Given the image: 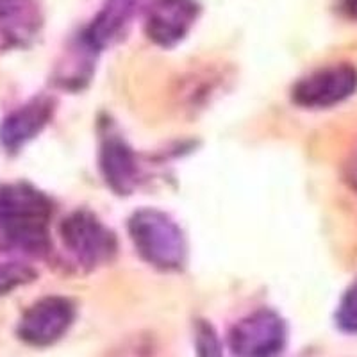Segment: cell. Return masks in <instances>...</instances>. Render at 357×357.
Segmentation results:
<instances>
[{"instance_id":"cell-2","label":"cell","mask_w":357,"mask_h":357,"mask_svg":"<svg viewBox=\"0 0 357 357\" xmlns=\"http://www.w3.org/2000/svg\"><path fill=\"white\" fill-rule=\"evenodd\" d=\"M129 234L139 256L159 270H178L186 263V238L175 220L159 209H139L129 220Z\"/></svg>"},{"instance_id":"cell-8","label":"cell","mask_w":357,"mask_h":357,"mask_svg":"<svg viewBox=\"0 0 357 357\" xmlns=\"http://www.w3.org/2000/svg\"><path fill=\"white\" fill-rule=\"evenodd\" d=\"M52 116V100L36 97L20 106L0 123V143L8 152H18L34 139Z\"/></svg>"},{"instance_id":"cell-9","label":"cell","mask_w":357,"mask_h":357,"mask_svg":"<svg viewBox=\"0 0 357 357\" xmlns=\"http://www.w3.org/2000/svg\"><path fill=\"white\" fill-rule=\"evenodd\" d=\"M100 168L107 186L118 195H129L138 184V159L118 134L109 132L102 138Z\"/></svg>"},{"instance_id":"cell-7","label":"cell","mask_w":357,"mask_h":357,"mask_svg":"<svg viewBox=\"0 0 357 357\" xmlns=\"http://www.w3.org/2000/svg\"><path fill=\"white\" fill-rule=\"evenodd\" d=\"M199 15L197 0H152L146 9L145 33L155 45L172 49L190 34Z\"/></svg>"},{"instance_id":"cell-15","label":"cell","mask_w":357,"mask_h":357,"mask_svg":"<svg viewBox=\"0 0 357 357\" xmlns=\"http://www.w3.org/2000/svg\"><path fill=\"white\" fill-rule=\"evenodd\" d=\"M343 9H345L349 17L357 20V0H343Z\"/></svg>"},{"instance_id":"cell-6","label":"cell","mask_w":357,"mask_h":357,"mask_svg":"<svg viewBox=\"0 0 357 357\" xmlns=\"http://www.w3.org/2000/svg\"><path fill=\"white\" fill-rule=\"evenodd\" d=\"M357 89V70L352 65L324 66L305 75L293 88V102L305 109H324L347 100Z\"/></svg>"},{"instance_id":"cell-10","label":"cell","mask_w":357,"mask_h":357,"mask_svg":"<svg viewBox=\"0 0 357 357\" xmlns=\"http://www.w3.org/2000/svg\"><path fill=\"white\" fill-rule=\"evenodd\" d=\"M143 0H106L84 31L82 43L89 50H102L122 36Z\"/></svg>"},{"instance_id":"cell-5","label":"cell","mask_w":357,"mask_h":357,"mask_svg":"<svg viewBox=\"0 0 357 357\" xmlns=\"http://www.w3.org/2000/svg\"><path fill=\"white\" fill-rule=\"evenodd\" d=\"M75 320V305L59 295L43 296L22 314L17 334L31 347H50L61 340Z\"/></svg>"},{"instance_id":"cell-11","label":"cell","mask_w":357,"mask_h":357,"mask_svg":"<svg viewBox=\"0 0 357 357\" xmlns=\"http://www.w3.org/2000/svg\"><path fill=\"white\" fill-rule=\"evenodd\" d=\"M41 27L38 0H0V43L18 47L33 40Z\"/></svg>"},{"instance_id":"cell-12","label":"cell","mask_w":357,"mask_h":357,"mask_svg":"<svg viewBox=\"0 0 357 357\" xmlns=\"http://www.w3.org/2000/svg\"><path fill=\"white\" fill-rule=\"evenodd\" d=\"M36 272L22 263H0V296L34 280Z\"/></svg>"},{"instance_id":"cell-4","label":"cell","mask_w":357,"mask_h":357,"mask_svg":"<svg viewBox=\"0 0 357 357\" xmlns=\"http://www.w3.org/2000/svg\"><path fill=\"white\" fill-rule=\"evenodd\" d=\"M288 329L272 309H257L232 327L229 347L234 357H279L284 352Z\"/></svg>"},{"instance_id":"cell-3","label":"cell","mask_w":357,"mask_h":357,"mask_svg":"<svg viewBox=\"0 0 357 357\" xmlns=\"http://www.w3.org/2000/svg\"><path fill=\"white\" fill-rule=\"evenodd\" d=\"M61 236L66 250L81 266L95 268L113 259L116 238L88 209L73 211L61 223Z\"/></svg>"},{"instance_id":"cell-13","label":"cell","mask_w":357,"mask_h":357,"mask_svg":"<svg viewBox=\"0 0 357 357\" xmlns=\"http://www.w3.org/2000/svg\"><path fill=\"white\" fill-rule=\"evenodd\" d=\"M336 320L340 329H343L345 333H357V280L347 289V293L341 298Z\"/></svg>"},{"instance_id":"cell-14","label":"cell","mask_w":357,"mask_h":357,"mask_svg":"<svg viewBox=\"0 0 357 357\" xmlns=\"http://www.w3.org/2000/svg\"><path fill=\"white\" fill-rule=\"evenodd\" d=\"M195 345L199 357H223L218 336H216L211 325L204 324V321L197 325Z\"/></svg>"},{"instance_id":"cell-1","label":"cell","mask_w":357,"mask_h":357,"mask_svg":"<svg viewBox=\"0 0 357 357\" xmlns=\"http://www.w3.org/2000/svg\"><path fill=\"white\" fill-rule=\"evenodd\" d=\"M52 202L25 183L0 186V247L25 256H45L50 248Z\"/></svg>"}]
</instances>
